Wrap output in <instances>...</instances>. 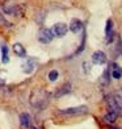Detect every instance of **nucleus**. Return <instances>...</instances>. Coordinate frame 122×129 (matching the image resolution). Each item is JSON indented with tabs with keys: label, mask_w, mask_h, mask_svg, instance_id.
<instances>
[{
	"label": "nucleus",
	"mask_w": 122,
	"mask_h": 129,
	"mask_svg": "<svg viewBox=\"0 0 122 129\" xmlns=\"http://www.w3.org/2000/svg\"><path fill=\"white\" fill-rule=\"evenodd\" d=\"M112 77L114 78V79H119L121 77H122V70L119 69V66H117V64H112Z\"/></svg>",
	"instance_id": "obj_11"
},
{
	"label": "nucleus",
	"mask_w": 122,
	"mask_h": 129,
	"mask_svg": "<svg viewBox=\"0 0 122 129\" xmlns=\"http://www.w3.org/2000/svg\"><path fill=\"white\" fill-rule=\"evenodd\" d=\"M2 61L3 63H8L9 62V57H8V48L5 44H2Z\"/></svg>",
	"instance_id": "obj_12"
},
{
	"label": "nucleus",
	"mask_w": 122,
	"mask_h": 129,
	"mask_svg": "<svg viewBox=\"0 0 122 129\" xmlns=\"http://www.w3.org/2000/svg\"><path fill=\"white\" fill-rule=\"evenodd\" d=\"M112 29H113V22H112V20H108L106 21V28H105L106 36H109V34L112 33Z\"/></svg>",
	"instance_id": "obj_19"
},
{
	"label": "nucleus",
	"mask_w": 122,
	"mask_h": 129,
	"mask_svg": "<svg viewBox=\"0 0 122 129\" xmlns=\"http://www.w3.org/2000/svg\"><path fill=\"white\" fill-rule=\"evenodd\" d=\"M115 119H117V115H115L114 112H109L104 116V120H105V122H109V124H113V122L115 121Z\"/></svg>",
	"instance_id": "obj_14"
},
{
	"label": "nucleus",
	"mask_w": 122,
	"mask_h": 129,
	"mask_svg": "<svg viewBox=\"0 0 122 129\" xmlns=\"http://www.w3.org/2000/svg\"><path fill=\"white\" fill-rule=\"evenodd\" d=\"M109 77H110V71L109 70H105V73H104L102 78H101V82L104 84H108L109 83Z\"/></svg>",
	"instance_id": "obj_18"
},
{
	"label": "nucleus",
	"mask_w": 122,
	"mask_h": 129,
	"mask_svg": "<svg viewBox=\"0 0 122 129\" xmlns=\"http://www.w3.org/2000/svg\"><path fill=\"white\" fill-rule=\"evenodd\" d=\"M30 103L36 108H39V109L45 108L46 105H47V103H49V93L46 91H43V90L33 91L32 96H30Z\"/></svg>",
	"instance_id": "obj_2"
},
{
	"label": "nucleus",
	"mask_w": 122,
	"mask_h": 129,
	"mask_svg": "<svg viewBox=\"0 0 122 129\" xmlns=\"http://www.w3.org/2000/svg\"><path fill=\"white\" fill-rule=\"evenodd\" d=\"M81 29H83V22L78 19H74L71 22H70V30L74 33H79Z\"/></svg>",
	"instance_id": "obj_7"
},
{
	"label": "nucleus",
	"mask_w": 122,
	"mask_h": 129,
	"mask_svg": "<svg viewBox=\"0 0 122 129\" xmlns=\"http://www.w3.org/2000/svg\"><path fill=\"white\" fill-rule=\"evenodd\" d=\"M92 62L95 64H105L106 63V54L101 50H97L92 54Z\"/></svg>",
	"instance_id": "obj_6"
},
{
	"label": "nucleus",
	"mask_w": 122,
	"mask_h": 129,
	"mask_svg": "<svg viewBox=\"0 0 122 129\" xmlns=\"http://www.w3.org/2000/svg\"><path fill=\"white\" fill-rule=\"evenodd\" d=\"M106 105L110 112H114L115 115H122V92L110 93L105 99Z\"/></svg>",
	"instance_id": "obj_1"
},
{
	"label": "nucleus",
	"mask_w": 122,
	"mask_h": 129,
	"mask_svg": "<svg viewBox=\"0 0 122 129\" xmlns=\"http://www.w3.org/2000/svg\"><path fill=\"white\" fill-rule=\"evenodd\" d=\"M22 67H24V71L26 74H30L33 70H34V67H36V64H34V61L33 59H29L25 64H22Z\"/></svg>",
	"instance_id": "obj_13"
},
{
	"label": "nucleus",
	"mask_w": 122,
	"mask_h": 129,
	"mask_svg": "<svg viewBox=\"0 0 122 129\" xmlns=\"http://www.w3.org/2000/svg\"><path fill=\"white\" fill-rule=\"evenodd\" d=\"M32 129H38V128H32Z\"/></svg>",
	"instance_id": "obj_21"
},
{
	"label": "nucleus",
	"mask_w": 122,
	"mask_h": 129,
	"mask_svg": "<svg viewBox=\"0 0 122 129\" xmlns=\"http://www.w3.org/2000/svg\"><path fill=\"white\" fill-rule=\"evenodd\" d=\"M58 77H59V73H58L56 70H51L49 73V80L50 82H55L58 79Z\"/></svg>",
	"instance_id": "obj_17"
},
{
	"label": "nucleus",
	"mask_w": 122,
	"mask_h": 129,
	"mask_svg": "<svg viewBox=\"0 0 122 129\" xmlns=\"http://www.w3.org/2000/svg\"><path fill=\"white\" fill-rule=\"evenodd\" d=\"M54 38V34L51 32V29L47 28H42L41 30L38 32V41L42 44H50Z\"/></svg>",
	"instance_id": "obj_4"
},
{
	"label": "nucleus",
	"mask_w": 122,
	"mask_h": 129,
	"mask_svg": "<svg viewBox=\"0 0 122 129\" xmlns=\"http://www.w3.org/2000/svg\"><path fill=\"white\" fill-rule=\"evenodd\" d=\"M20 124L24 128H30V116L28 113H21L20 115Z\"/></svg>",
	"instance_id": "obj_10"
},
{
	"label": "nucleus",
	"mask_w": 122,
	"mask_h": 129,
	"mask_svg": "<svg viewBox=\"0 0 122 129\" xmlns=\"http://www.w3.org/2000/svg\"><path fill=\"white\" fill-rule=\"evenodd\" d=\"M3 11L7 15H13L15 16V15H17V13L20 12V8L19 7H4Z\"/></svg>",
	"instance_id": "obj_15"
},
{
	"label": "nucleus",
	"mask_w": 122,
	"mask_h": 129,
	"mask_svg": "<svg viewBox=\"0 0 122 129\" xmlns=\"http://www.w3.org/2000/svg\"><path fill=\"white\" fill-rule=\"evenodd\" d=\"M110 129H119V128H110Z\"/></svg>",
	"instance_id": "obj_20"
},
{
	"label": "nucleus",
	"mask_w": 122,
	"mask_h": 129,
	"mask_svg": "<svg viewBox=\"0 0 122 129\" xmlns=\"http://www.w3.org/2000/svg\"><path fill=\"white\" fill-rule=\"evenodd\" d=\"M67 30H68V28H67L66 24H63V22H58V24H55V25L53 26V29H51V32H53L54 37H59V38L65 37L66 33H67Z\"/></svg>",
	"instance_id": "obj_5"
},
{
	"label": "nucleus",
	"mask_w": 122,
	"mask_h": 129,
	"mask_svg": "<svg viewBox=\"0 0 122 129\" xmlns=\"http://www.w3.org/2000/svg\"><path fill=\"white\" fill-rule=\"evenodd\" d=\"M87 105H80V107H72V108H67V109H62L59 111L60 115H65V116H74V115H83L87 113Z\"/></svg>",
	"instance_id": "obj_3"
},
{
	"label": "nucleus",
	"mask_w": 122,
	"mask_h": 129,
	"mask_svg": "<svg viewBox=\"0 0 122 129\" xmlns=\"http://www.w3.org/2000/svg\"><path fill=\"white\" fill-rule=\"evenodd\" d=\"M68 92H71V84L66 83V84H63V86L60 87L59 91L55 92V98H60V96L66 95V93H68Z\"/></svg>",
	"instance_id": "obj_9"
},
{
	"label": "nucleus",
	"mask_w": 122,
	"mask_h": 129,
	"mask_svg": "<svg viewBox=\"0 0 122 129\" xmlns=\"http://www.w3.org/2000/svg\"><path fill=\"white\" fill-rule=\"evenodd\" d=\"M13 51H15V54L17 57H20V58H25L26 57V50H25V48L21 44H15L13 45Z\"/></svg>",
	"instance_id": "obj_8"
},
{
	"label": "nucleus",
	"mask_w": 122,
	"mask_h": 129,
	"mask_svg": "<svg viewBox=\"0 0 122 129\" xmlns=\"http://www.w3.org/2000/svg\"><path fill=\"white\" fill-rule=\"evenodd\" d=\"M122 51V46H121V38L117 37L115 38V50H114V54L115 55H119Z\"/></svg>",
	"instance_id": "obj_16"
}]
</instances>
